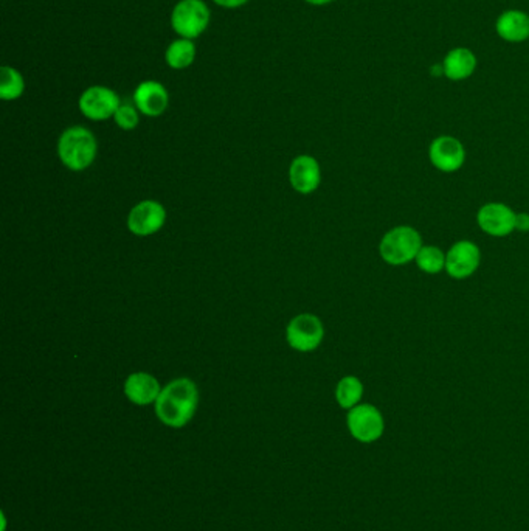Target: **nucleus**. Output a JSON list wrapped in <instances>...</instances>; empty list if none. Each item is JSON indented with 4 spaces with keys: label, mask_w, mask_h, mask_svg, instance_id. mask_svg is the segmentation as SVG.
<instances>
[{
    "label": "nucleus",
    "mask_w": 529,
    "mask_h": 531,
    "mask_svg": "<svg viewBox=\"0 0 529 531\" xmlns=\"http://www.w3.org/2000/svg\"><path fill=\"white\" fill-rule=\"evenodd\" d=\"M196 46L191 39H176L171 42L166 48L165 59L166 64L170 65L174 71H182L195 63Z\"/></svg>",
    "instance_id": "nucleus-18"
},
{
    "label": "nucleus",
    "mask_w": 529,
    "mask_h": 531,
    "mask_svg": "<svg viewBox=\"0 0 529 531\" xmlns=\"http://www.w3.org/2000/svg\"><path fill=\"white\" fill-rule=\"evenodd\" d=\"M476 65L478 59L471 48L457 47L446 55L442 61V72L450 81H465L475 73Z\"/></svg>",
    "instance_id": "nucleus-15"
},
{
    "label": "nucleus",
    "mask_w": 529,
    "mask_h": 531,
    "mask_svg": "<svg viewBox=\"0 0 529 531\" xmlns=\"http://www.w3.org/2000/svg\"><path fill=\"white\" fill-rule=\"evenodd\" d=\"M516 232H529V213H517L516 219Z\"/></svg>",
    "instance_id": "nucleus-22"
},
{
    "label": "nucleus",
    "mask_w": 529,
    "mask_h": 531,
    "mask_svg": "<svg viewBox=\"0 0 529 531\" xmlns=\"http://www.w3.org/2000/svg\"><path fill=\"white\" fill-rule=\"evenodd\" d=\"M517 213L503 202H486L478 208L476 224L483 233L492 238H505L516 232Z\"/></svg>",
    "instance_id": "nucleus-8"
},
{
    "label": "nucleus",
    "mask_w": 529,
    "mask_h": 531,
    "mask_svg": "<svg viewBox=\"0 0 529 531\" xmlns=\"http://www.w3.org/2000/svg\"><path fill=\"white\" fill-rule=\"evenodd\" d=\"M364 392V383L357 376L348 375V376H343L337 384L335 400H337V404L341 409L351 410V409L359 406L360 402H362Z\"/></svg>",
    "instance_id": "nucleus-17"
},
{
    "label": "nucleus",
    "mask_w": 529,
    "mask_h": 531,
    "mask_svg": "<svg viewBox=\"0 0 529 531\" xmlns=\"http://www.w3.org/2000/svg\"><path fill=\"white\" fill-rule=\"evenodd\" d=\"M347 426L351 437L365 444L381 440L385 432L382 412L368 402H360L348 410Z\"/></svg>",
    "instance_id": "nucleus-5"
},
{
    "label": "nucleus",
    "mask_w": 529,
    "mask_h": 531,
    "mask_svg": "<svg viewBox=\"0 0 529 531\" xmlns=\"http://www.w3.org/2000/svg\"><path fill=\"white\" fill-rule=\"evenodd\" d=\"M495 31L501 39L511 44L528 41L529 39V14L520 10H508L501 13L497 22Z\"/></svg>",
    "instance_id": "nucleus-16"
},
{
    "label": "nucleus",
    "mask_w": 529,
    "mask_h": 531,
    "mask_svg": "<svg viewBox=\"0 0 529 531\" xmlns=\"http://www.w3.org/2000/svg\"><path fill=\"white\" fill-rule=\"evenodd\" d=\"M423 235L413 225H396L385 232L379 241V255L383 263L393 267L407 266L416 260L423 248Z\"/></svg>",
    "instance_id": "nucleus-2"
},
{
    "label": "nucleus",
    "mask_w": 529,
    "mask_h": 531,
    "mask_svg": "<svg viewBox=\"0 0 529 531\" xmlns=\"http://www.w3.org/2000/svg\"><path fill=\"white\" fill-rule=\"evenodd\" d=\"M213 2L223 8H239V6L246 5L248 0H213Z\"/></svg>",
    "instance_id": "nucleus-23"
},
{
    "label": "nucleus",
    "mask_w": 529,
    "mask_h": 531,
    "mask_svg": "<svg viewBox=\"0 0 529 531\" xmlns=\"http://www.w3.org/2000/svg\"><path fill=\"white\" fill-rule=\"evenodd\" d=\"M162 387L159 381L149 373H132L124 383V395L136 406L155 404Z\"/></svg>",
    "instance_id": "nucleus-14"
},
{
    "label": "nucleus",
    "mask_w": 529,
    "mask_h": 531,
    "mask_svg": "<svg viewBox=\"0 0 529 531\" xmlns=\"http://www.w3.org/2000/svg\"><path fill=\"white\" fill-rule=\"evenodd\" d=\"M418 269L427 275H438L442 271H446V252L438 246L424 244L419 250L418 257L415 260Z\"/></svg>",
    "instance_id": "nucleus-19"
},
{
    "label": "nucleus",
    "mask_w": 529,
    "mask_h": 531,
    "mask_svg": "<svg viewBox=\"0 0 529 531\" xmlns=\"http://www.w3.org/2000/svg\"><path fill=\"white\" fill-rule=\"evenodd\" d=\"M137 111L139 109L136 106H132L130 103H124V105H120V107H118L117 113L113 115V120L122 130L132 131L137 128V124L140 122Z\"/></svg>",
    "instance_id": "nucleus-21"
},
{
    "label": "nucleus",
    "mask_w": 529,
    "mask_h": 531,
    "mask_svg": "<svg viewBox=\"0 0 529 531\" xmlns=\"http://www.w3.org/2000/svg\"><path fill=\"white\" fill-rule=\"evenodd\" d=\"M197 404L199 390L196 384L189 378H179L171 381L160 392L155 401V415L168 427L181 429L193 419Z\"/></svg>",
    "instance_id": "nucleus-1"
},
{
    "label": "nucleus",
    "mask_w": 529,
    "mask_h": 531,
    "mask_svg": "<svg viewBox=\"0 0 529 531\" xmlns=\"http://www.w3.org/2000/svg\"><path fill=\"white\" fill-rule=\"evenodd\" d=\"M307 4H311V5L315 6H323L328 5V4H332L334 0H306Z\"/></svg>",
    "instance_id": "nucleus-24"
},
{
    "label": "nucleus",
    "mask_w": 529,
    "mask_h": 531,
    "mask_svg": "<svg viewBox=\"0 0 529 531\" xmlns=\"http://www.w3.org/2000/svg\"><path fill=\"white\" fill-rule=\"evenodd\" d=\"M25 90V80L21 72L12 65L0 69V98L5 101L18 100Z\"/></svg>",
    "instance_id": "nucleus-20"
},
{
    "label": "nucleus",
    "mask_w": 529,
    "mask_h": 531,
    "mask_svg": "<svg viewBox=\"0 0 529 531\" xmlns=\"http://www.w3.org/2000/svg\"><path fill=\"white\" fill-rule=\"evenodd\" d=\"M78 105L84 117L95 122H103L115 115L122 101L115 90L105 86H92L84 90Z\"/></svg>",
    "instance_id": "nucleus-10"
},
{
    "label": "nucleus",
    "mask_w": 529,
    "mask_h": 531,
    "mask_svg": "<svg viewBox=\"0 0 529 531\" xmlns=\"http://www.w3.org/2000/svg\"><path fill=\"white\" fill-rule=\"evenodd\" d=\"M466 148L463 142L453 136H440L432 140L429 147V160L438 172L452 174L465 166Z\"/></svg>",
    "instance_id": "nucleus-9"
},
{
    "label": "nucleus",
    "mask_w": 529,
    "mask_h": 531,
    "mask_svg": "<svg viewBox=\"0 0 529 531\" xmlns=\"http://www.w3.org/2000/svg\"><path fill=\"white\" fill-rule=\"evenodd\" d=\"M98 145L94 134L83 126L65 130L58 142V156L61 162L71 172H83L94 164Z\"/></svg>",
    "instance_id": "nucleus-3"
},
{
    "label": "nucleus",
    "mask_w": 529,
    "mask_h": 531,
    "mask_svg": "<svg viewBox=\"0 0 529 531\" xmlns=\"http://www.w3.org/2000/svg\"><path fill=\"white\" fill-rule=\"evenodd\" d=\"M210 10L204 0H181L171 13V27L185 39L199 38L210 24Z\"/></svg>",
    "instance_id": "nucleus-4"
},
{
    "label": "nucleus",
    "mask_w": 529,
    "mask_h": 531,
    "mask_svg": "<svg viewBox=\"0 0 529 531\" xmlns=\"http://www.w3.org/2000/svg\"><path fill=\"white\" fill-rule=\"evenodd\" d=\"M289 177H290V183H292L295 191H298L301 195L314 193L322 182L320 165L312 156L295 157L292 165H290Z\"/></svg>",
    "instance_id": "nucleus-13"
},
{
    "label": "nucleus",
    "mask_w": 529,
    "mask_h": 531,
    "mask_svg": "<svg viewBox=\"0 0 529 531\" xmlns=\"http://www.w3.org/2000/svg\"><path fill=\"white\" fill-rule=\"evenodd\" d=\"M482 249L471 240H459L446 252V274L453 280H467L480 269Z\"/></svg>",
    "instance_id": "nucleus-6"
},
{
    "label": "nucleus",
    "mask_w": 529,
    "mask_h": 531,
    "mask_svg": "<svg viewBox=\"0 0 529 531\" xmlns=\"http://www.w3.org/2000/svg\"><path fill=\"white\" fill-rule=\"evenodd\" d=\"M166 221L165 206L157 201H143L130 210L128 227L137 236L157 233Z\"/></svg>",
    "instance_id": "nucleus-11"
},
{
    "label": "nucleus",
    "mask_w": 529,
    "mask_h": 531,
    "mask_svg": "<svg viewBox=\"0 0 529 531\" xmlns=\"http://www.w3.org/2000/svg\"><path fill=\"white\" fill-rule=\"evenodd\" d=\"M134 103L143 115L159 117L165 113L166 107H168L170 95L164 84L147 80L137 86L136 92H134Z\"/></svg>",
    "instance_id": "nucleus-12"
},
{
    "label": "nucleus",
    "mask_w": 529,
    "mask_h": 531,
    "mask_svg": "<svg viewBox=\"0 0 529 531\" xmlns=\"http://www.w3.org/2000/svg\"><path fill=\"white\" fill-rule=\"evenodd\" d=\"M323 322L314 314H300L290 320L286 330V339L292 349L301 353L314 351L323 342Z\"/></svg>",
    "instance_id": "nucleus-7"
}]
</instances>
